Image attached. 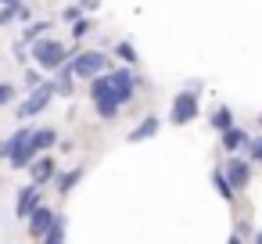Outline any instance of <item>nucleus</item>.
<instances>
[{
	"label": "nucleus",
	"mask_w": 262,
	"mask_h": 244,
	"mask_svg": "<svg viewBox=\"0 0 262 244\" xmlns=\"http://www.w3.org/2000/svg\"><path fill=\"white\" fill-rule=\"evenodd\" d=\"M26 219H29V237H43L47 226H51V219H54V212H51L47 205H36Z\"/></svg>",
	"instance_id": "1a4fd4ad"
},
{
	"label": "nucleus",
	"mask_w": 262,
	"mask_h": 244,
	"mask_svg": "<svg viewBox=\"0 0 262 244\" xmlns=\"http://www.w3.org/2000/svg\"><path fill=\"white\" fill-rule=\"evenodd\" d=\"M69 65H72V72H76L79 79H94L97 72H104V69H108V58H104V54H97V51H86V54L69 58Z\"/></svg>",
	"instance_id": "39448f33"
},
{
	"label": "nucleus",
	"mask_w": 262,
	"mask_h": 244,
	"mask_svg": "<svg viewBox=\"0 0 262 244\" xmlns=\"http://www.w3.org/2000/svg\"><path fill=\"white\" fill-rule=\"evenodd\" d=\"M65 233H69V226H65V215H54V219H51V226H47V233H43V240L58 244V240H65Z\"/></svg>",
	"instance_id": "2eb2a0df"
},
{
	"label": "nucleus",
	"mask_w": 262,
	"mask_h": 244,
	"mask_svg": "<svg viewBox=\"0 0 262 244\" xmlns=\"http://www.w3.org/2000/svg\"><path fill=\"white\" fill-rule=\"evenodd\" d=\"M33 169V183H47V180H54V162L51 158H36V165H29Z\"/></svg>",
	"instance_id": "ddd939ff"
},
{
	"label": "nucleus",
	"mask_w": 262,
	"mask_h": 244,
	"mask_svg": "<svg viewBox=\"0 0 262 244\" xmlns=\"http://www.w3.org/2000/svg\"><path fill=\"white\" fill-rule=\"evenodd\" d=\"M248 151H251L255 162H262V137H258V140H248Z\"/></svg>",
	"instance_id": "5701e85b"
},
{
	"label": "nucleus",
	"mask_w": 262,
	"mask_h": 244,
	"mask_svg": "<svg viewBox=\"0 0 262 244\" xmlns=\"http://www.w3.org/2000/svg\"><path fill=\"white\" fill-rule=\"evenodd\" d=\"M108 79H112L115 94L122 97V104H129V101H133V94H137V76H133L129 69H119V72H108Z\"/></svg>",
	"instance_id": "6e6552de"
},
{
	"label": "nucleus",
	"mask_w": 262,
	"mask_h": 244,
	"mask_svg": "<svg viewBox=\"0 0 262 244\" xmlns=\"http://www.w3.org/2000/svg\"><path fill=\"white\" fill-rule=\"evenodd\" d=\"M47 26H51V22H36V26H26V36H22V40H26V43H33V40H40V36L47 33Z\"/></svg>",
	"instance_id": "6ab92c4d"
},
{
	"label": "nucleus",
	"mask_w": 262,
	"mask_h": 244,
	"mask_svg": "<svg viewBox=\"0 0 262 244\" xmlns=\"http://www.w3.org/2000/svg\"><path fill=\"white\" fill-rule=\"evenodd\" d=\"M36 205H40V183H29V187H22V190H18V215L26 219V215H29Z\"/></svg>",
	"instance_id": "9b49d317"
},
{
	"label": "nucleus",
	"mask_w": 262,
	"mask_h": 244,
	"mask_svg": "<svg viewBox=\"0 0 262 244\" xmlns=\"http://www.w3.org/2000/svg\"><path fill=\"white\" fill-rule=\"evenodd\" d=\"M90 101H94V108H97V115H101V119H115V115H119L122 97L115 94V86H112L108 72H97V76L90 79Z\"/></svg>",
	"instance_id": "f257e3e1"
},
{
	"label": "nucleus",
	"mask_w": 262,
	"mask_h": 244,
	"mask_svg": "<svg viewBox=\"0 0 262 244\" xmlns=\"http://www.w3.org/2000/svg\"><path fill=\"white\" fill-rule=\"evenodd\" d=\"M79 180H83V165H76V169L61 172V176H58V190H61V194H69V190H72Z\"/></svg>",
	"instance_id": "dca6fc26"
},
{
	"label": "nucleus",
	"mask_w": 262,
	"mask_h": 244,
	"mask_svg": "<svg viewBox=\"0 0 262 244\" xmlns=\"http://www.w3.org/2000/svg\"><path fill=\"white\" fill-rule=\"evenodd\" d=\"M61 18H65V22H76V18H79V8H69V11H65Z\"/></svg>",
	"instance_id": "a878e982"
},
{
	"label": "nucleus",
	"mask_w": 262,
	"mask_h": 244,
	"mask_svg": "<svg viewBox=\"0 0 262 244\" xmlns=\"http://www.w3.org/2000/svg\"><path fill=\"white\" fill-rule=\"evenodd\" d=\"M33 58H36V65L40 69H58V65H65L69 58H72V51H65V43H58V40H33V51H29Z\"/></svg>",
	"instance_id": "7ed1b4c3"
},
{
	"label": "nucleus",
	"mask_w": 262,
	"mask_h": 244,
	"mask_svg": "<svg viewBox=\"0 0 262 244\" xmlns=\"http://www.w3.org/2000/svg\"><path fill=\"white\" fill-rule=\"evenodd\" d=\"M255 240H258V244H262V230H258V233H255Z\"/></svg>",
	"instance_id": "cd10ccee"
},
{
	"label": "nucleus",
	"mask_w": 262,
	"mask_h": 244,
	"mask_svg": "<svg viewBox=\"0 0 262 244\" xmlns=\"http://www.w3.org/2000/svg\"><path fill=\"white\" fill-rule=\"evenodd\" d=\"M248 140H251V137H248V133L241 129V126H233V122H230V126L223 129V147H226L230 154H237L241 147H248Z\"/></svg>",
	"instance_id": "9d476101"
},
{
	"label": "nucleus",
	"mask_w": 262,
	"mask_h": 244,
	"mask_svg": "<svg viewBox=\"0 0 262 244\" xmlns=\"http://www.w3.org/2000/svg\"><path fill=\"white\" fill-rule=\"evenodd\" d=\"M36 83H43V76H40V72H36V69H29V72H26V86H29V90H33V86H36Z\"/></svg>",
	"instance_id": "b1692460"
},
{
	"label": "nucleus",
	"mask_w": 262,
	"mask_h": 244,
	"mask_svg": "<svg viewBox=\"0 0 262 244\" xmlns=\"http://www.w3.org/2000/svg\"><path fill=\"white\" fill-rule=\"evenodd\" d=\"M11 97H15V90H11L8 83H0V108H4V104H8Z\"/></svg>",
	"instance_id": "393cba45"
},
{
	"label": "nucleus",
	"mask_w": 262,
	"mask_h": 244,
	"mask_svg": "<svg viewBox=\"0 0 262 244\" xmlns=\"http://www.w3.org/2000/svg\"><path fill=\"white\" fill-rule=\"evenodd\" d=\"M208 122H212V129H219V133H223V129H226V126L233 122V112H230V108H215Z\"/></svg>",
	"instance_id": "a211bd4d"
},
{
	"label": "nucleus",
	"mask_w": 262,
	"mask_h": 244,
	"mask_svg": "<svg viewBox=\"0 0 262 244\" xmlns=\"http://www.w3.org/2000/svg\"><path fill=\"white\" fill-rule=\"evenodd\" d=\"M8 154V162H11V169H29V162L36 158V147H33V129H18V133H11L8 137V144L0 147Z\"/></svg>",
	"instance_id": "f03ea898"
},
{
	"label": "nucleus",
	"mask_w": 262,
	"mask_h": 244,
	"mask_svg": "<svg viewBox=\"0 0 262 244\" xmlns=\"http://www.w3.org/2000/svg\"><path fill=\"white\" fill-rule=\"evenodd\" d=\"M79 4H83V8H97V0H79Z\"/></svg>",
	"instance_id": "bb28decb"
},
{
	"label": "nucleus",
	"mask_w": 262,
	"mask_h": 244,
	"mask_svg": "<svg viewBox=\"0 0 262 244\" xmlns=\"http://www.w3.org/2000/svg\"><path fill=\"white\" fill-rule=\"evenodd\" d=\"M54 144H58V133H54V129H33V147H36V154L47 151V147H54Z\"/></svg>",
	"instance_id": "4468645a"
},
{
	"label": "nucleus",
	"mask_w": 262,
	"mask_h": 244,
	"mask_svg": "<svg viewBox=\"0 0 262 244\" xmlns=\"http://www.w3.org/2000/svg\"><path fill=\"white\" fill-rule=\"evenodd\" d=\"M198 83L190 86V90H180L176 97H172V112H169V119L176 122V126H187V122H194L198 119Z\"/></svg>",
	"instance_id": "20e7f679"
},
{
	"label": "nucleus",
	"mask_w": 262,
	"mask_h": 244,
	"mask_svg": "<svg viewBox=\"0 0 262 244\" xmlns=\"http://www.w3.org/2000/svg\"><path fill=\"white\" fill-rule=\"evenodd\" d=\"M90 26H94V22H86V18H76L72 33H76V36H86V33H90Z\"/></svg>",
	"instance_id": "4be33fe9"
},
{
	"label": "nucleus",
	"mask_w": 262,
	"mask_h": 244,
	"mask_svg": "<svg viewBox=\"0 0 262 244\" xmlns=\"http://www.w3.org/2000/svg\"><path fill=\"white\" fill-rule=\"evenodd\" d=\"M258 126H262V115H258Z\"/></svg>",
	"instance_id": "c756f323"
},
{
	"label": "nucleus",
	"mask_w": 262,
	"mask_h": 244,
	"mask_svg": "<svg viewBox=\"0 0 262 244\" xmlns=\"http://www.w3.org/2000/svg\"><path fill=\"white\" fill-rule=\"evenodd\" d=\"M155 133H158V119H155V115H147V119H140V126H133V129H129V137H126V140H129V144H140V140H151Z\"/></svg>",
	"instance_id": "f8f14e48"
},
{
	"label": "nucleus",
	"mask_w": 262,
	"mask_h": 244,
	"mask_svg": "<svg viewBox=\"0 0 262 244\" xmlns=\"http://www.w3.org/2000/svg\"><path fill=\"white\" fill-rule=\"evenodd\" d=\"M115 54H119L126 65H133V61H137V51H133V43H126V40H122V43H115Z\"/></svg>",
	"instance_id": "aec40b11"
},
{
	"label": "nucleus",
	"mask_w": 262,
	"mask_h": 244,
	"mask_svg": "<svg viewBox=\"0 0 262 244\" xmlns=\"http://www.w3.org/2000/svg\"><path fill=\"white\" fill-rule=\"evenodd\" d=\"M0 4H18V0H0Z\"/></svg>",
	"instance_id": "c85d7f7f"
},
{
	"label": "nucleus",
	"mask_w": 262,
	"mask_h": 244,
	"mask_svg": "<svg viewBox=\"0 0 262 244\" xmlns=\"http://www.w3.org/2000/svg\"><path fill=\"white\" fill-rule=\"evenodd\" d=\"M212 183H215V190H219V197H223V201H233V187H230V180L223 176V169H215V172H212Z\"/></svg>",
	"instance_id": "f3484780"
},
{
	"label": "nucleus",
	"mask_w": 262,
	"mask_h": 244,
	"mask_svg": "<svg viewBox=\"0 0 262 244\" xmlns=\"http://www.w3.org/2000/svg\"><path fill=\"white\" fill-rule=\"evenodd\" d=\"M223 176L230 180V187H233V194H237V190H244V187H248V180H251V162H244V158H237V154H233V158L226 162Z\"/></svg>",
	"instance_id": "0eeeda50"
},
{
	"label": "nucleus",
	"mask_w": 262,
	"mask_h": 244,
	"mask_svg": "<svg viewBox=\"0 0 262 244\" xmlns=\"http://www.w3.org/2000/svg\"><path fill=\"white\" fill-rule=\"evenodd\" d=\"M51 97H54V83H36V86H33V94L26 97V104L18 108V115H22V119L40 115V112L51 104Z\"/></svg>",
	"instance_id": "423d86ee"
},
{
	"label": "nucleus",
	"mask_w": 262,
	"mask_h": 244,
	"mask_svg": "<svg viewBox=\"0 0 262 244\" xmlns=\"http://www.w3.org/2000/svg\"><path fill=\"white\" fill-rule=\"evenodd\" d=\"M18 8H22V4H4V11H0V26H8V22H15Z\"/></svg>",
	"instance_id": "412c9836"
}]
</instances>
